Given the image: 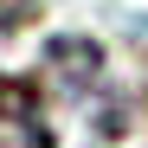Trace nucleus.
I'll use <instances>...</instances> for the list:
<instances>
[{
  "label": "nucleus",
  "instance_id": "2",
  "mask_svg": "<svg viewBox=\"0 0 148 148\" xmlns=\"http://www.w3.org/2000/svg\"><path fill=\"white\" fill-rule=\"evenodd\" d=\"M45 58H52V71H58L71 90H90L97 77H103V52H97L90 39H52Z\"/></svg>",
  "mask_w": 148,
  "mask_h": 148
},
{
  "label": "nucleus",
  "instance_id": "1",
  "mask_svg": "<svg viewBox=\"0 0 148 148\" xmlns=\"http://www.w3.org/2000/svg\"><path fill=\"white\" fill-rule=\"evenodd\" d=\"M0 122L26 135V148H52V129H45V110H39V90L26 77H0Z\"/></svg>",
  "mask_w": 148,
  "mask_h": 148
}]
</instances>
